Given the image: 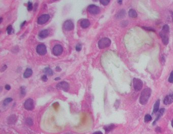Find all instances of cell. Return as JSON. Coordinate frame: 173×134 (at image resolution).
Returning <instances> with one entry per match:
<instances>
[{"label": "cell", "mask_w": 173, "mask_h": 134, "mask_svg": "<svg viewBox=\"0 0 173 134\" xmlns=\"http://www.w3.org/2000/svg\"><path fill=\"white\" fill-rule=\"evenodd\" d=\"M159 35L160 37H161L163 43L165 45H167L169 43V38L168 36V34L162 32V31H161L159 33Z\"/></svg>", "instance_id": "obj_11"}, {"label": "cell", "mask_w": 173, "mask_h": 134, "mask_svg": "<svg viewBox=\"0 0 173 134\" xmlns=\"http://www.w3.org/2000/svg\"><path fill=\"white\" fill-rule=\"evenodd\" d=\"M143 29H145L147 31H153V32H155V30L152 28H150V27H143Z\"/></svg>", "instance_id": "obj_33"}, {"label": "cell", "mask_w": 173, "mask_h": 134, "mask_svg": "<svg viewBox=\"0 0 173 134\" xmlns=\"http://www.w3.org/2000/svg\"><path fill=\"white\" fill-rule=\"evenodd\" d=\"M171 14H172V17H173V12H171Z\"/></svg>", "instance_id": "obj_45"}, {"label": "cell", "mask_w": 173, "mask_h": 134, "mask_svg": "<svg viewBox=\"0 0 173 134\" xmlns=\"http://www.w3.org/2000/svg\"><path fill=\"white\" fill-rule=\"evenodd\" d=\"M127 25H128V22L126 21L122 22V24H121V26L122 27H126Z\"/></svg>", "instance_id": "obj_35"}, {"label": "cell", "mask_w": 173, "mask_h": 134, "mask_svg": "<svg viewBox=\"0 0 173 134\" xmlns=\"http://www.w3.org/2000/svg\"><path fill=\"white\" fill-rule=\"evenodd\" d=\"M133 85L135 90L137 91H138L140 90L142 88L143 83L140 79L138 78H134L133 80Z\"/></svg>", "instance_id": "obj_3"}, {"label": "cell", "mask_w": 173, "mask_h": 134, "mask_svg": "<svg viewBox=\"0 0 173 134\" xmlns=\"http://www.w3.org/2000/svg\"><path fill=\"white\" fill-rule=\"evenodd\" d=\"M93 134H103L100 131H98V132H96L95 133H94Z\"/></svg>", "instance_id": "obj_40"}, {"label": "cell", "mask_w": 173, "mask_h": 134, "mask_svg": "<svg viewBox=\"0 0 173 134\" xmlns=\"http://www.w3.org/2000/svg\"><path fill=\"white\" fill-rule=\"evenodd\" d=\"M2 19H3V18H2V17H1V23L2 22Z\"/></svg>", "instance_id": "obj_46"}, {"label": "cell", "mask_w": 173, "mask_h": 134, "mask_svg": "<svg viewBox=\"0 0 173 134\" xmlns=\"http://www.w3.org/2000/svg\"><path fill=\"white\" fill-rule=\"evenodd\" d=\"M172 126L173 128V119L172 120Z\"/></svg>", "instance_id": "obj_44"}, {"label": "cell", "mask_w": 173, "mask_h": 134, "mask_svg": "<svg viewBox=\"0 0 173 134\" xmlns=\"http://www.w3.org/2000/svg\"><path fill=\"white\" fill-rule=\"evenodd\" d=\"M8 121H10L11 122V123H14L16 121V116L15 115H12L11 116L9 119H8Z\"/></svg>", "instance_id": "obj_25"}, {"label": "cell", "mask_w": 173, "mask_h": 134, "mask_svg": "<svg viewBox=\"0 0 173 134\" xmlns=\"http://www.w3.org/2000/svg\"><path fill=\"white\" fill-rule=\"evenodd\" d=\"M25 23H26V21H25L24 22H23V23H22V24L21 25V28H22L24 25H25Z\"/></svg>", "instance_id": "obj_41"}, {"label": "cell", "mask_w": 173, "mask_h": 134, "mask_svg": "<svg viewBox=\"0 0 173 134\" xmlns=\"http://www.w3.org/2000/svg\"><path fill=\"white\" fill-rule=\"evenodd\" d=\"M129 16L132 18H136L138 16L137 12L134 9H130L128 12Z\"/></svg>", "instance_id": "obj_20"}, {"label": "cell", "mask_w": 173, "mask_h": 134, "mask_svg": "<svg viewBox=\"0 0 173 134\" xmlns=\"http://www.w3.org/2000/svg\"><path fill=\"white\" fill-rule=\"evenodd\" d=\"M43 72L48 75H53V71L49 67H46L43 69Z\"/></svg>", "instance_id": "obj_21"}, {"label": "cell", "mask_w": 173, "mask_h": 134, "mask_svg": "<svg viewBox=\"0 0 173 134\" xmlns=\"http://www.w3.org/2000/svg\"><path fill=\"white\" fill-rule=\"evenodd\" d=\"M168 81L171 83H173V71L171 72L170 74V75L168 79Z\"/></svg>", "instance_id": "obj_30"}, {"label": "cell", "mask_w": 173, "mask_h": 134, "mask_svg": "<svg viewBox=\"0 0 173 134\" xmlns=\"http://www.w3.org/2000/svg\"><path fill=\"white\" fill-rule=\"evenodd\" d=\"M57 88L59 90H62L64 91H67L69 89V85L68 83L66 82H61L58 83L56 86Z\"/></svg>", "instance_id": "obj_8"}, {"label": "cell", "mask_w": 173, "mask_h": 134, "mask_svg": "<svg viewBox=\"0 0 173 134\" xmlns=\"http://www.w3.org/2000/svg\"><path fill=\"white\" fill-rule=\"evenodd\" d=\"M156 132H157V133H161V129L159 128V127H157L156 130H155Z\"/></svg>", "instance_id": "obj_37"}, {"label": "cell", "mask_w": 173, "mask_h": 134, "mask_svg": "<svg viewBox=\"0 0 173 134\" xmlns=\"http://www.w3.org/2000/svg\"><path fill=\"white\" fill-rule=\"evenodd\" d=\"M115 126L113 124H111V125H109L107 126H106L104 127V129L105 131V133L106 134H107L108 132H110L111 130H113V129L114 128Z\"/></svg>", "instance_id": "obj_19"}, {"label": "cell", "mask_w": 173, "mask_h": 134, "mask_svg": "<svg viewBox=\"0 0 173 134\" xmlns=\"http://www.w3.org/2000/svg\"><path fill=\"white\" fill-rule=\"evenodd\" d=\"M42 80L43 81V82H47V77L46 75H44L42 76V78H41Z\"/></svg>", "instance_id": "obj_34"}, {"label": "cell", "mask_w": 173, "mask_h": 134, "mask_svg": "<svg viewBox=\"0 0 173 134\" xmlns=\"http://www.w3.org/2000/svg\"><path fill=\"white\" fill-rule=\"evenodd\" d=\"M162 32L165 33L169 34V32H170V28L169 26L168 25H165L163 26L162 29Z\"/></svg>", "instance_id": "obj_22"}, {"label": "cell", "mask_w": 173, "mask_h": 134, "mask_svg": "<svg viewBox=\"0 0 173 134\" xmlns=\"http://www.w3.org/2000/svg\"><path fill=\"white\" fill-rule=\"evenodd\" d=\"M49 35V31L47 29H44L40 32L39 34V36L41 38H45L47 37Z\"/></svg>", "instance_id": "obj_15"}, {"label": "cell", "mask_w": 173, "mask_h": 134, "mask_svg": "<svg viewBox=\"0 0 173 134\" xmlns=\"http://www.w3.org/2000/svg\"><path fill=\"white\" fill-rule=\"evenodd\" d=\"M100 2L101 4H103L104 6H106L109 4L110 1L109 0H100Z\"/></svg>", "instance_id": "obj_27"}, {"label": "cell", "mask_w": 173, "mask_h": 134, "mask_svg": "<svg viewBox=\"0 0 173 134\" xmlns=\"http://www.w3.org/2000/svg\"><path fill=\"white\" fill-rule=\"evenodd\" d=\"M56 70L57 71H61V69L59 67V66H57V67H56Z\"/></svg>", "instance_id": "obj_39"}, {"label": "cell", "mask_w": 173, "mask_h": 134, "mask_svg": "<svg viewBox=\"0 0 173 134\" xmlns=\"http://www.w3.org/2000/svg\"><path fill=\"white\" fill-rule=\"evenodd\" d=\"M32 73H33L32 70L30 68H27L24 73V77L25 78H28L32 75Z\"/></svg>", "instance_id": "obj_17"}, {"label": "cell", "mask_w": 173, "mask_h": 134, "mask_svg": "<svg viewBox=\"0 0 173 134\" xmlns=\"http://www.w3.org/2000/svg\"><path fill=\"white\" fill-rule=\"evenodd\" d=\"M90 25V21L87 19H84L80 22V26L82 28L85 29L89 27Z\"/></svg>", "instance_id": "obj_13"}, {"label": "cell", "mask_w": 173, "mask_h": 134, "mask_svg": "<svg viewBox=\"0 0 173 134\" xmlns=\"http://www.w3.org/2000/svg\"><path fill=\"white\" fill-rule=\"evenodd\" d=\"M172 102H173V94L168 95L164 100V103L166 105L170 104Z\"/></svg>", "instance_id": "obj_12"}, {"label": "cell", "mask_w": 173, "mask_h": 134, "mask_svg": "<svg viewBox=\"0 0 173 134\" xmlns=\"http://www.w3.org/2000/svg\"></svg>", "instance_id": "obj_47"}, {"label": "cell", "mask_w": 173, "mask_h": 134, "mask_svg": "<svg viewBox=\"0 0 173 134\" xmlns=\"http://www.w3.org/2000/svg\"><path fill=\"white\" fill-rule=\"evenodd\" d=\"M7 67V65H4V66H3V67H2V69H1V71H4V70H5L6 69Z\"/></svg>", "instance_id": "obj_38"}, {"label": "cell", "mask_w": 173, "mask_h": 134, "mask_svg": "<svg viewBox=\"0 0 173 134\" xmlns=\"http://www.w3.org/2000/svg\"><path fill=\"white\" fill-rule=\"evenodd\" d=\"M24 108L29 111L33 110L34 108V101L31 99H29L25 101L24 103Z\"/></svg>", "instance_id": "obj_6"}, {"label": "cell", "mask_w": 173, "mask_h": 134, "mask_svg": "<svg viewBox=\"0 0 173 134\" xmlns=\"http://www.w3.org/2000/svg\"><path fill=\"white\" fill-rule=\"evenodd\" d=\"M64 28L66 31H71L74 28V24L70 20L66 21L64 24Z\"/></svg>", "instance_id": "obj_10"}, {"label": "cell", "mask_w": 173, "mask_h": 134, "mask_svg": "<svg viewBox=\"0 0 173 134\" xmlns=\"http://www.w3.org/2000/svg\"><path fill=\"white\" fill-rule=\"evenodd\" d=\"M12 30H13V29H12V27L11 25L9 26L7 28V32L8 34H10L11 33Z\"/></svg>", "instance_id": "obj_29"}, {"label": "cell", "mask_w": 173, "mask_h": 134, "mask_svg": "<svg viewBox=\"0 0 173 134\" xmlns=\"http://www.w3.org/2000/svg\"><path fill=\"white\" fill-rule=\"evenodd\" d=\"M33 9V4L31 2H28V10L29 11H31Z\"/></svg>", "instance_id": "obj_28"}, {"label": "cell", "mask_w": 173, "mask_h": 134, "mask_svg": "<svg viewBox=\"0 0 173 134\" xmlns=\"http://www.w3.org/2000/svg\"><path fill=\"white\" fill-rule=\"evenodd\" d=\"M151 94V89L150 88H146L141 93L139 98V102L142 105L147 104Z\"/></svg>", "instance_id": "obj_1"}, {"label": "cell", "mask_w": 173, "mask_h": 134, "mask_svg": "<svg viewBox=\"0 0 173 134\" xmlns=\"http://www.w3.org/2000/svg\"><path fill=\"white\" fill-rule=\"evenodd\" d=\"M63 49L61 45L60 44H57L56 45L53 49V53L54 55L56 56H60L63 53Z\"/></svg>", "instance_id": "obj_7"}, {"label": "cell", "mask_w": 173, "mask_h": 134, "mask_svg": "<svg viewBox=\"0 0 173 134\" xmlns=\"http://www.w3.org/2000/svg\"><path fill=\"white\" fill-rule=\"evenodd\" d=\"M36 52L40 55L43 56L45 55L47 52L46 46L44 44H40L38 45L36 47Z\"/></svg>", "instance_id": "obj_5"}, {"label": "cell", "mask_w": 173, "mask_h": 134, "mask_svg": "<svg viewBox=\"0 0 173 134\" xmlns=\"http://www.w3.org/2000/svg\"><path fill=\"white\" fill-rule=\"evenodd\" d=\"M165 109H164V108H162V109H161L160 110V111H159V113H158V114L157 115V117H156V118H155V120L154 121V122H153V125H154V124L160 118V117L162 116V115L164 114V112H165Z\"/></svg>", "instance_id": "obj_16"}, {"label": "cell", "mask_w": 173, "mask_h": 134, "mask_svg": "<svg viewBox=\"0 0 173 134\" xmlns=\"http://www.w3.org/2000/svg\"><path fill=\"white\" fill-rule=\"evenodd\" d=\"M118 3L119 4H122V1H118Z\"/></svg>", "instance_id": "obj_42"}, {"label": "cell", "mask_w": 173, "mask_h": 134, "mask_svg": "<svg viewBox=\"0 0 173 134\" xmlns=\"http://www.w3.org/2000/svg\"><path fill=\"white\" fill-rule=\"evenodd\" d=\"M159 104H160V100H158L156 101L154 104V108H153V114H155L157 113L159 110Z\"/></svg>", "instance_id": "obj_18"}, {"label": "cell", "mask_w": 173, "mask_h": 134, "mask_svg": "<svg viewBox=\"0 0 173 134\" xmlns=\"http://www.w3.org/2000/svg\"><path fill=\"white\" fill-rule=\"evenodd\" d=\"M49 18L50 16L48 14H43L38 17L37 23L39 25H43L45 24Z\"/></svg>", "instance_id": "obj_9"}, {"label": "cell", "mask_w": 173, "mask_h": 134, "mask_svg": "<svg viewBox=\"0 0 173 134\" xmlns=\"http://www.w3.org/2000/svg\"><path fill=\"white\" fill-rule=\"evenodd\" d=\"M12 101V99H11V98H7V99H5L4 101H3V104L4 106H7L10 102H11Z\"/></svg>", "instance_id": "obj_26"}, {"label": "cell", "mask_w": 173, "mask_h": 134, "mask_svg": "<svg viewBox=\"0 0 173 134\" xmlns=\"http://www.w3.org/2000/svg\"><path fill=\"white\" fill-rule=\"evenodd\" d=\"M111 40L108 38H103L98 42V47L100 49H104L110 46Z\"/></svg>", "instance_id": "obj_2"}, {"label": "cell", "mask_w": 173, "mask_h": 134, "mask_svg": "<svg viewBox=\"0 0 173 134\" xmlns=\"http://www.w3.org/2000/svg\"><path fill=\"white\" fill-rule=\"evenodd\" d=\"M87 11L92 14H98L100 11V8L99 7L95 5H90L87 8Z\"/></svg>", "instance_id": "obj_4"}, {"label": "cell", "mask_w": 173, "mask_h": 134, "mask_svg": "<svg viewBox=\"0 0 173 134\" xmlns=\"http://www.w3.org/2000/svg\"><path fill=\"white\" fill-rule=\"evenodd\" d=\"M151 120H152V117L150 115H149V114L146 115V116H145V118H144V121H145V122H146V123L149 122Z\"/></svg>", "instance_id": "obj_23"}, {"label": "cell", "mask_w": 173, "mask_h": 134, "mask_svg": "<svg viewBox=\"0 0 173 134\" xmlns=\"http://www.w3.org/2000/svg\"><path fill=\"white\" fill-rule=\"evenodd\" d=\"M126 13L125 10H124V9H122L117 13V14L116 15V17L118 19H121V18H122L124 17L126 15Z\"/></svg>", "instance_id": "obj_14"}, {"label": "cell", "mask_w": 173, "mask_h": 134, "mask_svg": "<svg viewBox=\"0 0 173 134\" xmlns=\"http://www.w3.org/2000/svg\"><path fill=\"white\" fill-rule=\"evenodd\" d=\"M60 80V78H56L55 79V81H58V80Z\"/></svg>", "instance_id": "obj_43"}, {"label": "cell", "mask_w": 173, "mask_h": 134, "mask_svg": "<svg viewBox=\"0 0 173 134\" xmlns=\"http://www.w3.org/2000/svg\"><path fill=\"white\" fill-rule=\"evenodd\" d=\"M26 122L27 123V125H28L29 126H31L33 125V120L31 118H28L26 119Z\"/></svg>", "instance_id": "obj_24"}, {"label": "cell", "mask_w": 173, "mask_h": 134, "mask_svg": "<svg viewBox=\"0 0 173 134\" xmlns=\"http://www.w3.org/2000/svg\"><path fill=\"white\" fill-rule=\"evenodd\" d=\"M82 49V45L80 44H77L75 47V49L77 52H79L81 51Z\"/></svg>", "instance_id": "obj_32"}, {"label": "cell", "mask_w": 173, "mask_h": 134, "mask_svg": "<svg viewBox=\"0 0 173 134\" xmlns=\"http://www.w3.org/2000/svg\"><path fill=\"white\" fill-rule=\"evenodd\" d=\"M5 89L7 90H9L10 89H11V87L10 85H6L5 86Z\"/></svg>", "instance_id": "obj_36"}, {"label": "cell", "mask_w": 173, "mask_h": 134, "mask_svg": "<svg viewBox=\"0 0 173 134\" xmlns=\"http://www.w3.org/2000/svg\"><path fill=\"white\" fill-rule=\"evenodd\" d=\"M21 93L22 95V96H25L26 94V89L24 87H22L21 88Z\"/></svg>", "instance_id": "obj_31"}]
</instances>
